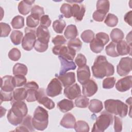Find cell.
<instances>
[{
    "label": "cell",
    "instance_id": "6da1fadb",
    "mask_svg": "<svg viewBox=\"0 0 132 132\" xmlns=\"http://www.w3.org/2000/svg\"><path fill=\"white\" fill-rule=\"evenodd\" d=\"M11 108L8 112L7 118L8 122L14 126L20 125L28 112L26 104L23 101H11Z\"/></svg>",
    "mask_w": 132,
    "mask_h": 132
},
{
    "label": "cell",
    "instance_id": "7a4b0ae2",
    "mask_svg": "<svg viewBox=\"0 0 132 132\" xmlns=\"http://www.w3.org/2000/svg\"><path fill=\"white\" fill-rule=\"evenodd\" d=\"M93 75L98 79L103 78L113 75L114 68L113 65L108 62L105 56L100 55L96 57L91 67Z\"/></svg>",
    "mask_w": 132,
    "mask_h": 132
},
{
    "label": "cell",
    "instance_id": "3957f363",
    "mask_svg": "<svg viewBox=\"0 0 132 132\" xmlns=\"http://www.w3.org/2000/svg\"><path fill=\"white\" fill-rule=\"evenodd\" d=\"M105 110L108 112L114 115H119L121 118L127 116L128 111V106L121 101L109 99L104 102Z\"/></svg>",
    "mask_w": 132,
    "mask_h": 132
},
{
    "label": "cell",
    "instance_id": "277c9868",
    "mask_svg": "<svg viewBox=\"0 0 132 132\" xmlns=\"http://www.w3.org/2000/svg\"><path fill=\"white\" fill-rule=\"evenodd\" d=\"M32 124L35 129L44 130L48 124V113L46 110L41 106H38L32 118Z\"/></svg>",
    "mask_w": 132,
    "mask_h": 132
},
{
    "label": "cell",
    "instance_id": "5b68a950",
    "mask_svg": "<svg viewBox=\"0 0 132 132\" xmlns=\"http://www.w3.org/2000/svg\"><path fill=\"white\" fill-rule=\"evenodd\" d=\"M113 120L112 114L106 111H103L96 118L91 131H104L111 124Z\"/></svg>",
    "mask_w": 132,
    "mask_h": 132
},
{
    "label": "cell",
    "instance_id": "8992f818",
    "mask_svg": "<svg viewBox=\"0 0 132 132\" xmlns=\"http://www.w3.org/2000/svg\"><path fill=\"white\" fill-rule=\"evenodd\" d=\"M24 31L25 36L22 41V46L24 50L30 51L34 47L36 41V31L34 28L26 27Z\"/></svg>",
    "mask_w": 132,
    "mask_h": 132
},
{
    "label": "cell",
    "instance_id": "52a82bcc",
    "mask_svg": "<svg viewBox=\"0 0 132 132\" xmlns=\"http://www.w3.org/2000/svg\"><path fill=\"white\" fill-rule=\"evenodd\" d=\"M52 52L55 55L60 56L70 61H72L76 55L74 50L64 45H55L52 48Z\"/></svg>",
    "mask_w": 132,
    "mask_h": 132
},
{
    "label": "cell",
    "instance_id": "ba28073f",
    "mask_svg": "<svg viewBox=\"0 0 132 132\" xmlns=\"http://www.w3.org/2000/svg\"><path fill=\"white\" fill-rule=\"evenodd\" d=\"M62 87L60 80L57 78H53L48 84L46 89V93L50 97H55L62 92Z\"/></svg>",
    "mask_w": 132,
    "mask_h": 132
},
{
    "label": "cell",
    "instance_id": "9c48e42d",
    "mask_svg": "<svg viewBox=\"0 0 132 132\" xmlns=\"http://www.w3.org/2000/svg\"><path fill=\"white\" fill-rule=\"evenodd\" d=\"M132 59L129 57L122 58L117 66V72L120 76L127 75L131 71Z\"/></svg>",
    "mask_w": 132,
    "mask_h": 132
},
{
    "label": "cell",
    "instance_id": "30bf717a",
    "mask_svg": "<svg viewBox=\"0 0 132 132\" xmlns=\"http://www.w3.org/2000/svg\"><path fill=\"white\" fill-rule=\"evenodd\" d=\"M24 88L27 90V97L26 100L28 102H32L37 101V91L39 89V85L34 81L26 82Z\"/></svg>",
    "mask_w": 132,
    "mask_h": 132
},
{
    "label": "cell",
    "instance_id": "8fae6325",
    "mask_svg": "<svg viewBox=\"0 0 132 132\" xmlns=\"http://www.w3.org/2000/svg\"><path fill=\"white\" fill-rule=\"evenodd\" d=\"M45 94V90L43 88H40L37 91V101L38 102L43 105L48 109H52L55 107L54 102Z\"/></svg>",
    "mask_w": 132,
    "mask_h": 132
},
{
    "label": "cell",
    "instance_id": "7c38bea8",
    "mask_svg": "<svg viewBox=\"0 0 132 132\" xmlns=\"http://www.w3.org/2000/svg\"><path fill=\"white\" fill-rule=\"evenodd\" d=\"M82 85V94L86 97H91L95 94L98 87L96 83L93 79H89Z\"/></svg>",
    "mask_w": 132,
    "mask_h": 132
},
{
    "label": "cell",
    "instance_id": "4fadbf2b",
    "mask_svg": "<svg viewBox=\"0 0 132 132\" xmlns=\"http://www.w3.org/2000/svg\"><path fill=\"white\" fill-rule=\"evenodd\" d=\"M64 96L70 100H74L81 95L80 88L77 84H74L65 87L63 91Z\"/></svg>",
    "mask_w": 132,
    "mask_h": 132
},
{
    "label": "cell",
    "instance_id": "5bb4252c",
    "mask_svg": "<svg viewBox=\"0 0 132 132\" xmlns=\"http://www.w3.org/2000/svg\"><path fill=\"white\" fill-rule=\"evenodd\" d=\"M132 76H126L119 79L116 84V89L120 92H125L129 90L132 86Z\"/></svg>",
    "mask_w": 132,
    "mask_h": 132
},
{
    "label": "cell",
    "instance_id": "9a60e30c",
    "mask_svg": "<svg viewBox=\"0 0 132 132\" xmlns=\"http://www.w3.org/2000/svg\"><path fill=\"white\" fill-rule=\"evenodd\" d=\"M36 34L39 41L45 44L48 43L51 35L46 27L41 25L39 26L36 29Z\"/></svg>",
    "mask_w": 132,
    "mask_h": 132
},
{
    "label": "cell",
    "instance_id": "2e32d148",
    "mask_svg": "<svg viewBox=\"0 0 132 132\" xmlns=\"http://www.w3.org/2000/svg\"><path fill=\"white\" fill-rule=\"evenodd\" d=\"M91 76L90 70L88 65H86L82 67L78 68L77 70V77L78 82L83 85L90 79Z\"/></svg>",
    "mask_w": 132,
    "mask_h": 132
},
{
    "label": "cell",
    "instance_id": "e0dca14e",
    "mask_svg": "<svg viewBox=\"0 0 132 132\" xmlns=\"http://www.w3.org/2000/svg\"><path fill=\"white\" fill-rule=\"evenodd\" d=\"M32 118L30 115H26L24 117L20 125L17 127L14 131H34L35 129L32 124Z\"/></svg>",
    "mask_w": 132,
    "mask_h": 132
},
{
    "label": "cell",
    "instance_id": "ac0fdd59",
    "mask_svg": "<svg viewBox=\"0 0 132 132\" xmlns=\"http://www.w3.org/2000/svg\"><path fill=\"white\" fill-rule=\"evenodd\" d=\"M56 76L64 87L71 86L75 82V74L73 72L66 73L62 75H56Z\"/></svg>",
    "mask_w": 132,
    "mask_h": 132
},
{
    "label": "cell",
    "instance_id": "d6986e66",
    "mask_svg": "<svg viewBox=\"0 0 132 132\" xmlns=\"http://www.w3.org/2000/svg\"><path fill=\"white\" fill-rule=\"evenodd\" d=\"M58 58L61 64L59 75H62L69 70H75L76 68V65L73 61L68 60L60 56H58Z\"/></svg>",
    "mask_w": 132,
    "mask_h": 132
},
{
    "label": "cell",
    "instance_id": "ffe728a7",
    "mask_svg": "<svg viewBox=\"0 0 132 132\" xmlns=\"http://www.w3.org/2000/svg\"><path fill=\"white\" fill-rule=\"evenodd\" d=\"M86 11L85 6L83 5L73 4L72 6V16L77 21H81L85 15Z\"/></svg>",
    "mask_w": 132,
    "mask_h": 132
},
{
    "label": "cell",
    "instance_id": "44dd1931",
    "mask_svg": "<svg viewBox=\"0 0 132 132\" xmlns=\"http://www.w3.org/2000/svg\"><path fill=\"white\" fill-rule=\"evenodd\" d=\"M13 77L11 75H6L1 77V90L6 92H12L15 88L12 83Z\"/></svg>",
    "mask_w": 132,
    "mask_h": 132
},
{
    "label": "cell",
    "instance_id": "7402d4cb",
    "mask_svg": "<svg viewBox=\"0 0 132 132\" xmlns=\"http://www.w3.org/2000/svg\"><path fill=\"white\" fill-rule=\"evenodd\" d=\"M76 119L71 113L65 114L60 122V125L65 128H74Z\"/></svg>",
    "mask_w": 132,
    "mask_h": 132
},
{
    "label": "cell",
    "instance_id": "603a6c76",
    "mask_svg": "<svg viewBox=\"0 0 132 132\" xmlns=\"http://www.w3.org/2000/svg\"><path fill=\"white\" fill-rule=\"evenodd\" d=\"M116 49L119 56H124L127 54L131 55V45H129L124 40H121L117 43Z\"/></svg>",
    "mask_w": 132,
    "mask_h": 132
},
{
    "label": "cell",
    "instance_id": "cb8c5ba5",
    "mask_svg": "<svg viewBox=\"0 0 132 132\" xmlns=\"http://www.w3.org/2000/svg\"><path fill=\"white\" fill-rule=\"evenodd\" d=\"M35 2V1L24 0L21 1L18 4L19 12L22 15H25L31 11L32 8V5Z\"/></svg>",
    "mask_w": 132,
    "mask_h": 132
},
{
    "label": "cell",
    "instance_id": "d4e9b609",
    "mask_svg": "<svg viewBox=\"0 0 132 132\" xmlns=\"http://www.w3.org/2000/svg\"><path fill=\"white\" fill-rule=\"evenodd\" d=\"M57 107L61 112H67L74 108V103L71 100L63 99L57 103Z\"/></svg>",
    "mask_w": 132,
    "mask_h": 132
},
{
    "label": "cell",
    "instance_id": "484cf974",
    "mask_svg": "<svg viewBox=\"0 0 132 132\" xmlns=\"http://www.w3.org/2000/svg\"><path fill=\"white\" fill-rule=\"evenodd\" d=\"M89 104V109L91 112L94 113L101 112L103 109L102 102L97 99L91 100Z\"/></svg>",
    "mask_w": 132,
    "mask_h": 132
},
{
    "label": "cell",
    "instance_id": "4316f807",
    "mask_svg": "<svg viewBox=\"0 0 132 132\" xmlns=\"http://www.w3.org/2000/svg\"><path fill=\"white\" fill-rule=\"evenodd\" d=\"M13 100L16 101H23L26 98L27 90L25 88H19L13 90L12 92Z\"/></svg>",
    "mask_w": 132,
    "mask_h": 132
},
{
    "label": "cell",
    "instance_id": "83f0119b",
    "mask_svg": "<svg viewBox=\"0 0 132 132\" xmlns=\"http://www.w3.org/2000/svg\"><path fill=\"white\" fill-rule=\"evenodd\" d=\"M64 35L67 39L72 40L76 38L78 35V31L76 26L73 24L67 26L65 29Z\"/></svg>",
    "mask_w": 132,
    "mask_h": 132
},
{
    "label": "cell",
    "instance_id": "f1b7e54d",
    "mask_svg": "<svg viewBox=\"0 0 132 132\" xmlns=\"http://www.w3.org/2000/svg\"><path fill=\"white\" fill-rule=\"evenodd\" d=\"M40 16L35 14H30L26 18V25L28 27L34 28L36 27L39 24Z\"/></svg>",
    "mask_w": 132,
    "mask_h": 132
},
{
    "label": "cell",
    "instance_id": "f546056e",
    "mask_svg": "<svg viewBox=\"0 0 132 132\" xmlns=\"http://www.w3.org/2000/svg\"><path fill=\"white\" fill-rule=\"evenodd\" d=\"M104 44L96 38H94L90 43V48L91 50L95 53H101L104 49Z\"/></svg>",
    "mask_w": 132,
    "mask_h": 132
},
{
    "label": "cell",
    "instance_id": "4dcf8cb0",
    "mask_svg": "<svg viewBox=\"0 0 132 132\" xmlns=\"http://www.w3.org/2000/svg\"><path fill=\"white\" fill-rule=\"evenodd\" d=\"M110 36L112 42L117 43L120 41L122 40V39L124 38V34L121 29L116 28L111 30Z\"/></svg>",
    "mask_w": 132,
    "mask_h": 132
},
{
    "label": "cell",
    "instance_id": "1f68e13d",
    "mask_svg": "<svg viewBox=\"0 0 132 132\" xmlns=\"http://www.w3.org/2000/svg\"><path fill=\"white\" fill-rule=\"evenodd\" d=\"M27 67L23 63H17L14 64L13 68V74L14 75H21L25 76L27 73Z\"/></svg>",
    "mask_w": 132,
    "mask_h": 132
},
{
    "label": "cell",
    "instance_id": "d6a6232c",
    "mask_svg": "<svg viewBox=\"0 0 132 132\" xmlns=\"http://www.w3.org/2000/svg\"><path fill=\"white\" fill-rule=\"evenodd\" d=\"M10 38L12 43L13 44L17 45L22 42L23 38V34L20 30H14L11 33Z\"/></svg>",
    "mask_w": 132,
    "mask_h": 132
},
{
    "label": "cell",
    "instance_id": "836d02e7",
    "mask_svg": "<svg viewBox=\"0 0 132 132\" xmlns=\"http://www.w3.org/2000/svg\"><path fill=\"white\" fill-rule=\"evenodd\" d=\"M66 23L65 21L60 18L58 20H56L53 23V28L54 30L58 34H62L65 27Z\"/></svg>",
    "mask_w": 132,
    "mask_h": 132
},
{
    "label": "cell",
    "instance_id": "e575fe53",
    "mask_svg": "<svg viewBox=\"0 0 132 132\" xmlns=\"http://www.w3.org/2000/svg\"><path fill=\"white\" fill-rule=\"evenodd\" d=\"M11 25L14 29H21L24 26V19L22 16H14L11 22Z\"/></svg>",
    "mask_w": 132,
    "mask_h": 132
},
{
    "label": "cell",
    "instance_id": "d590c367",
    "mask_svg": "<svg viewBox=\"0 0 132 132\" xmlns=\"http://www.w3.org/2000/svg\"><path fill=\"white\" fill-rule=\"evenodd\" d=\"M117 43L113 42H111L108 45H107L105 48V51L106 54L112 57H117L119 56L116 49Z\"/></svg>",
    "mask_w": 132,
    "mask_h": 132
},
{
    "label": "cell",
    "instance_id": "8d00e7d4",
    "mask_svg": "<svg viewBox=\"0 0 132 132\" xmlns=\"http://www.w3.org/2000/svg\"><path fill=\"white\" fill-rule=\"evenodd\" d=\"M74 128L77 132H88L89 131V126L88 124L86 122L81 120H79L75 123Z\"/></svg>",
    "mask_w": 132,
    "mask_h": 132
},
{
    "label": "cell",
    "instance_id": "74e56055",
    "mask_svg": "<svg viewBox=\"0 0 132 132\" xmlns=\"http://www.w3.org/2000/svg\"><path fill=\"white\" fill-rule=\"evenodd\" d=\"M105 24L109 27H113L116 26L118 23V17L112 13H108L104 20Z\"/></svg>",
    "mask_w": 132,
    "mask_h": 132
},
{
    "label": "cell",
    "instance_id": "f35d334b",
    "mask_svg": "<svg viewBox=\"0 0 132 132\" xmlns=\"http://www.w3.org/2000/svg\"><path fill=\"white\" fill-rule=\"evenodd\" d=\"M89 100L85 95H79L75 101V105L78 108H86L89 103Z\"/></svg>",
    "mask_w": 132,
    "mask_h": 132
},
{
    "label": "cell",
    "instance_id": "ab89813d",
    "mask_svg": "<svg viewBox=\"0 0 132 132\" xmlns=\"http://www.w3.org/2000/svg\"><path fill=\"white\" fill-rule=\"evenodd\" d=\"M94 33L90 29L84 30L80 36L82 40L85 43H90L94 39Z\"/></svg>",
    "mask_w": 132,
    "mask_h": 132
},
{
    "label": "cell",
    "instance_id": "60d3db41",
    "mask_svg": "<svg viewBox=\"0 0 132 132\" xmlns=\"http://www.w3.org/2000/svg\"><path fill=\"white\" fill-rule=\"evenodd\" d=\"M26 78L24 75H14L12 78V83L14 87H19L24 86L26 84Z\"/></svg>",
    "mask_w": 132,
    "mask_h": 132
},
{
    "label": "cell",
    "instance_id": "b9f144b4",
    "mask_svg": "<svg viewBox=\"0 0 132 132\" xmlns=\"http://www.w3.org/2000/svg\"><path fill=\"white\" fill-rule=\"evenodd\" d=\"M110 3L109 1L99 0L96 3V10L102 11L106 14L109 11Z\"/></svg>",
    "mask_w": 132,
    "mask_h": 132
},
{
    "label": "cell",
    "instance_id": "7bdbcfd3",
    "mask_svg": "<svg viewBox=\"0 0 132 132\" xmlns=\"http://www.w3.org/2000/svg\"><path fill=\"white\" fill-rule=\"evenodd\" d=\"M60 12L65 18H70L72 16V6L68 3H63L60 7Z\"/></svg>",
    "mask_w": 132,
    "mask_h": 132
},
{
    "label": "cell",
    "instance_id": "ee69618b",
    "mask_svg": "<svg viewBox=\"0 0 132 132\" xmlns=\"http://www.w3.org/2000/svg\"><path fill=\"white\" fill-rule=\"evenodd\" d=\"M67 45L74 50L76 52L80 50L82 46V42L79 38H76L74 39L70 40L67 43Z\"/></svg>",
    "mask_w": 132,
    "mask_h": 132
},
{
    "label": "cell",
    "instance_id": "f6af8a7d",
    "mask_svg": "<svg viewBox=\"0 0 132 132\" xmlns=\"http://www.w3.org/2000/svg\"><path fill=\"white\" fill-rule=\"evenodd\" d=\"M9 59L12 61H18L21 56V53L20 50L17 48H13L10 50L8 54Z\"/></svg>",
    "mask_w": 132,
    "mask_h": 132
},
{
    "label": "cell",
    "instance_id": "bcb514c9",
    "mask_svg": "<svg viewBox=\"0 0 132 132\" xmlns=\"http://www.w3.org/2000/svg\"><path fill=\"white\" fill-rule=\"evenodd\" d=\"M116 79L114 77H107L105 78L102 83L103 88L106 89H110L112 88L116 84Z\"/></svg>",
    "mask_w": 132,
    "mask_h": 132
},
{
    "label": "cell",
    "instance_id": "7dc6e473",
    "mask_svg": "<svg viewBox=\"0 0 132 132\" xmlns=\"http://www.w3.org/2000/svg\"><path fill=\"white\" fill-rule=\"evenodd\" d=\"M1 29V37H7L8 36L9 33L11 31V27L7 23L1 22L0 23Z\"/></svg>",
    "mask_w": 132,
    "mask_h": 132
},
{
    "label": "cell",
    "instance_id": "c3c4849f",
    "mask_svg": "<svg viewBox=\"0 0 132 132\" xmlns=\"http://www.w3.org/2000/svg\"><path fill=\"white\" fill-rule=\"evenodd\" d=\"M106 14H107L106 13L102 11L96 10L93 12L92 15V18H93V19L95 21L101 22L103 21V20H104L106 16Z\"/></svg>",
    "mask_w": 132,
    "mask_h": 132
},
{
    "label": "cell",
    "instance_id": "681fc988",
    "mask_svg": "<svg viewBox=\"0 0 132 132\" xmlns=\"http://www.w3.org/2000/svg\"><path fill=\"white\" fill-rule=\"evenodd\" d=\"M75 62L78 68H81L86 65L87 59L82 54H78L75 59Z\"/></svg>",
    "mask_w": 132,
    "mask_h": 132
},
{
    "label": "cell",
    "instance_id": "f907efd6",
    "mask_svg": "<svg viewBox=\"0 0 132 132\" xmlns=\"http://www.w3.org/2000/svg\"><path fill=\"white\" fill-rule=\"evenodd\" d=\"M34 48L37 52L43 53L45 52L48 48V44L42 43L39 41L38 40H36V42L35 43Z\"/></svg>",
    "mask_w": 132,
    "mask_h": 132
},
{
    "label": "cell",
    "instance_id": "816d5d0a",
    "mask_svg": "<svg viewBox=\"0 0 132 132\" xmlns=\"http://www.w3.org/2000/svg\"><path fill=\"white\" fill-rule=\"evenodd\" d=\"M12 92H6L1 90V104L3 102L11 101L13 100Z\"/></svg>",
    "mask_w": 132,
    "mask_h": 132
},
{
    "label": "cell",
    "instance_id": "f5cc1de1",
    "mask_svg": "<svg viewBox=\"0 0 132 132\" xmlns=\"http://www.w3.org/2000/svg\"><path fill=\"white\" fill-rule=\"evenodd\" d=\"M52 41L55 45H62L66 43L67 40L62 35H57L52 39Z\"/></svg>",
    "mask_w": 132,
    "mask_h": 132
},
{
    "label": "cell",
    "instance_id": "db71d44e",
    "mask_svg": "<svg viewBox=\"0 0 132 132\" xmlns=\"http://www.w3.org/2000/svg\"><path fill=\"white\" fill-rule=\"evenodd\" d=\"M95 38L100 40L104 45H106L109 41V38L108 34L103 32H100L96 34Z\"/></svg>",
    "mask_w": 132,
    "mask_h": 132
},
{
    "label": "cell",
    "instance_id": "11a10c76",
    "mask_svg": "<svg viewBox=\"0 0 132 132\" xmlns=\"http://www.w3.org/2000/svg\"><path fill=\"white\" fill-rule=\"evenodd\" d=\"M114 119V130L115 132H120L122 130V121L118 117L115 116Z\"/></svg>",
    "mask_w": 132,
    "mask_h": 132
},
{
    "label": "cell",
    "instance_id": "9f6ffc18",
    "mask_svg": "<svg viewBox=\"0 0 132 132\" xmlns=\"http://www.w3.org/2000/svg\"><path fill=\"white\" fill-rule=\"evenodd\" d=\"M31 14H35L41 17L44 14V9L40 6L35 5L31 8Z\"/></svg>",
    "mask_w": 132,
    "mask_h": 132
},
{
    "label": "cell",
    "instance_id": "6f0895ef",
    "mask_svg": "<svg viewBox=\"0 0 132 132\" xmlns=\"http://www.w3.org/2000/svg\"><path fill=\"white\" fill-rule=\"evenodd\" d=\"M40 25L44 26L46 27L47 28L50 27L51 24V20L50 19L49 16L48 15H43L40 18Z\"/></svg>",
    "mask_w": 132,
    "mask_h": 132
},
{
    "label": "cell",
    "instance_id": "680465c9",
    "mask_svg": "<svg viewBox=\"0 0 132 132\" xmlns=\"http://www.w3.org/2000/svg\"><path fill=\"white\" fill-rule=\"evenodd\" d=\"M131 16H132V11H129L127 12L124 16V20L126 23L128 24L130 26H131Z\"/></svg>",
    "mask_w": 132,
    "mask_h": 132
},
{
    "label": "cell",
    "instance_id": "91938a15",
    "mask_svg": "<svg viewBox=\"0 0 132 132\" xmlns=\"http://www.w3.org/2000/svg\"><path fill=\"white\" fill-rule=\"evenodd\" d=\"M131 31H130L127 36H126V39L128 42V44L130 45H131Z\"/></svg>",
    "mask_w": 132,
    "mask_h": 132
},
{
    "label": "cell",
    "instance_id": "94428289",
    "mask_svg": "<svg viewBox=\"0 0 132 132\" xmlns=\"http://www.w3.org/2000/svg\"><path fill=\"white\" fill-rule=\"evenodd\" d=\"M1 117H2L5 114V113L6 112V109L5 108H4L2 106H1Z\"/></svg>",
    "mask_w": 132,
    "mask_h": 132
}]
</instances>
